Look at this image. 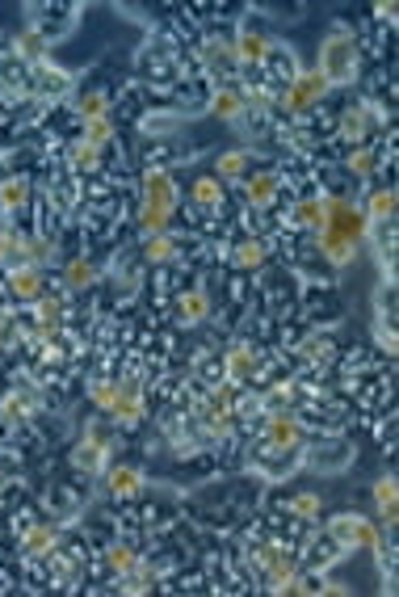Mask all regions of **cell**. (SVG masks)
I'll return each instance as SVG.
<instances>
[{
    "label": "cell",
    "instance_id": "obj_1",
    "mask_svg": "<svg viewBox=\"0 0 399 597\" xmlns=\"http://www.w3.org/2000/svg\"><path fill=\"white\" fill-rule=\"evenodd\" d=\"M320 77L332 89H353L361 77V51H358V30L349 21H332L328 34L320 39V56H316Z\"/></svg>",
    "mask_w": 399,
    "mask_h": 597
},
{
    "label": "cell",
    "instance_id": "obj_2",
    "mask_svg": "<svg viewBox=\"0 0 399 597\" xmlns=\"http://www.w3.org/2000/svg\"><path fill=\"white\" fill-rule=\"evenodd\" d=\"M148 462L139 459H114L101 476H97V501L101 505H134L143 492H148Z\"/></svg>",
    "mask_w": 399,
    "mask_h": 597
},
{
    "label": "cell",
    "instance_id": "obj_3",
    "mask_svg": "<svg viewBox=\"0 0 399 597\" xmlns=\"http://www.w3.org/2000/svg\"><path fill=\"white\" fill-rule=\"evenodd\" d=\"M358 462V442L349 434H320V438H307L303 446V471L316 476H337L349 471Z\"/></svg>",
    "mask_w": 399,
    "mask_h": 597
},
{
    "label": "cell",
    "instance_id": "obj_4",
    "mask_svg": "<svg viewBox=\"0 0 399 597\" xmlns=\"http://www.w3.org/2000/svg\"><path fill=\"white\" fill-rule=\"evenodd\" d=\"M77 89H80V72L68 68V63H59L56 56L30 68V97L42 101V106H68L77 97Z\"/></svg>",
    "mask_w": 399,
    "mask_h": 597
},
{
    "label": "cell",
    "instance_id": "obj_5",
    "mask_svg": "<svg viewBox=\"0 0 399 597\" xmlns=\"http://www.w3.org/2000/svg\"><path fill=\"white\" fill-rule=\"evenodd\" d=\"M328 97H332V84H328V80L320 77V68L311 63V68H303V72L282 89L278 110H282L286 118H307V115H316L320 106H328Z\"/></svg>",
    "mask_w": 399,
    "mask_h": 597
},
{
    "label": "cell",
    "instance_id": "obj_6",
    "mask_svg": "<svg viewBox=\"0 0 399 597\" xmlns=\"http://www.w3.org/2000/svg\"><path fill=\"white\" fill-rule=\"evenodd\" d=\"M320 526L332 535V539L341 543L345 551L353 556V551H370L375 539L382 535V526L370 514H361V509H337V514H323Z\"/></svg>",
    "mask_w": 399,
    "mask_h": 597
},
{
    "label": "cell",
    "instance_id": "obj_7",
    "mask_svg": "<svg viewBox=\"0 0 399 597\" xmlns=\"http://www.w3.org/2000/svg\"><path fill=\"white\" fill-rule=\"evenodd\" d=\"M47 412V391L39 384H4L0 387V425L21 429L34 425Z\"/></svg>",
    "mask_w": 399,
    "mask_h": 597
},
{
    "label": "cell",
    "instance_id": "obj_8",
    "mask_svg": "<svg viewBox=\"0 0 399 597\" xmlns=\"http://www.w3.org/2000/svg\"><path fill=\"white\" fill-rule=\"evenodd\" d=\"M21 13H26V30L42 34L51 47L63 42V39H72L80 18H84V9H80V4H26Z\"/></svg>",
    "mask_w": 399,
    "mask_h": 597
},
{
    "label": "cell",
    "instance_id": "obj_9",
    "mask_svg": "<svg viewBox=\"0 0 399 597\" xmlns=\"http://www.w3.org/2000/svg\"><path fill=\"white\" fill-rule=\"evenodd\" d=\"M311 249L320 257L323 266L332 273H345L353 270L361 261V236H349V231H337V228H323L320 236H311Z\"/></svg>",
    "mask_w": 399,
    "mask_h": 597
},
{
    "label": "cell",
    "instance_id": "obj_10",
    "mask_svg": "<svg viewBox=\"0 0 399 597\" xmlns=\"http://www.w3.org/2000/svg\"><path fill=\"white\" fill-rule=\"evenodd\" d=\"M56 282L63 295H72V299H80V295H93L101 282H106V266L97 261L93 252H80V257H63V266L56 270Z\"/></svg>",
    "mask_w": 399,
    "mask_h": 597
},
{
    "label": "cell",
    "instance_id": "obj_11",
    "mask_svg": "<svg viewBox=\"0 0 399 597\" xmlns=\"http://www.w3.org/2000/svg\"><path fill=\"white\" fill-rule=\"evenodd\" d=\"M134 198L139 207H156V211H177L181 207V186L169 169H139L134 177Z\"/></svg>",
    "mask_w": 399,
    "mask_h": 597
},
{
    "label": "cell",
    "instance_id": "obj_12",
    "mask_svg": "<svg viewBox=\"0 0 399 597\" xmlns=\"http://www.w3.org/2000/svg\"><path fill=\"white\" fill-rule=\"evenodd\" d=\"M228 270H236V273L273 270V245H269V231H261V236H231Z\"/></svg>",
    "mask_w": 399,
    "mask_h": 597
},
{
    "label": "cell",
    "instance_id": "obj_13",
    "mask_svg": "<svg viewBox=\"0 0 399 597\" xmlns=\"http://www.w3.org/2000/svg\"><path fill=\"white\" fill-rule=\"evenodd\" d=\"M345 559H349V551H345L341 543L332 539L323 526H316L311 539H307V547L299 551V568L311 573V577H323V573H337Z\"/></svg>",
    "mask_w": 399,
    "mask_h": 597
},
{
    "label": "cell",
    "instance_id": "obj_14",
    "mask_svg": "<svg viewBox=\"0 0 399 597\" xmlns=\"http://www.w3.org/2000/svg\"><path fill=\"white\" fill-rule=\"evenodd\" d=\"M210 311H215V299H210L207 290H202V287H181L169 299L164 316H169L177 328H202L210 320Z\"/></svg>",
    "mask_w": 399,
    "mask_h": 597
},
{
    "label": "cell",
    "instance_id": "obj_15",
    "mask_svg": "<svg viewBox=\"0 0 399 597\" xmlns=\"http://www.w3.org/2000/svg\"><path fill=\"white\" fill-rule=\"evenodd\" d=\"M134 136L143 139V143H156V139H177V136H186V118L172 115L169 106L156 97L152 106H148L143 115L134 118Z\"/></svg>",
    "mask_w": 399,
    "mask_h": 597
},
{
    "label": "cell",
    "instance_id": "obj_16",
    "mask_svg": "<svg viewBox=\"0 0 399 597\" xmlns=\"http://www.w3.org/2000/svg\"><path fill=\"white\" fill-rule=\"evenodd\" d=\"M273 42L278 39L257 30V26H231V56H236L240 68H266Z\"/></svg>",
    "mask_w": 399,
    "mask_h": 597
},
{
    "label": "cell",
    "instance_id": "obj_17",
    "mask_svg": "<svg viewBox=\"0 0 399 597\" xmlns=\"http://www.w3.org/2000/svg\"><path fill=\"white\" fill-rule=\"evenodd\" d=\"M366 497H370L375 521H379L382 530H399V480H396V471H391V467H387L382 476L370 480Z\"/></svg>",
    "mask_w": 399,
    "mask_h": 597
},
{
    "label": "cell",
    "instance_id": "obj_18",
    "mask_svg": "<svg viewBox=\"0 0 399 597\" xmlns=\"http://www.w3.org/2000/svg\"><path fill=\"white\" fill-rule=\"evenodd\" d=\"M34 193H39V186L26 169L0 173V219H21L26 207L34 202Z\"/></svg>",
    "mask_w": 399,
    "mask_h": 597
},
{
    "label": "cell",
    "instance_id": "obj_19",
    "mask_svg": "<svg viewBox=\"0 0 399 597\" xmlns=\"http://www.w3.org/2000/svg\"><path fill=\"white\" fill-rule=\"evenodd\" d=\"M68 115L77 118V127L80 122H93V118H110L114 115V93H110V84H80L77 97L68 101Z\"/></svg>",
    "mask_w": 399,
    "mask_h": 597
},
{
    "label": "cell",
    "instance_id": "obj_20",
    "mask_svg": "<svg viewBox=\"0 0 399 597\" xmlns=\"http://www.w3.org/2000/svg\"><path fill=\"white\" fill-rule=\"evenodd\" d=\"M4 287H9L13 308H30V304H39L47 295V270H39V266H13V270H4Z\"/></svg>",
    "mask_w": 399,
    "mask_h": 597
},
{
    "label": "cell",
    "instance_id": "obj_21",
    "mask_svg": "<svg viewBox=\"0 0 399 597\" xmlns=\"http://www.w3.org/2000/svg\"><path fill=\"white\" fill-rule=\"evenodd\" d=\"M219 354H223V375H228L231 384H248V375H252L257 358H261V346L252 337H245V332H236Z\"/></svg>",
    "mask_w": 399,
    "mask_h": 597
},
{
    "label": "cell",
    "instance_id": "obj_22",
    "mask_svg": "<svg viewBox=\"0 0 399 597\" xmlns=\"http://www.w3.org/2000/svg\"><path fill=\"white\" fill-rule=\"evenodd\" d=\"M261 438H266L269 446H278V450H290V446H307V429H303V421H299V412L286 408V412H266Z\"/></svg>",
    "mask_w": 399,
    "mask_h": 597
},
{
    "label": "cell",
    "instance_id": "obj_23",
    "mask_svg": "<svg viewBox=\"0 0 399 597\" xmlns=\"http://www.w3.org/2000/svg\"><path fill=\"white\" fill-rule=\"evenodd\" d=\"M181 202H190L198 215H219L228 202V186L215 173H198L190 181V190H181Z\"/></svg>",
    "mask_w": 399,
    "mask_h": 597
},
{
    "label": "cell",
    "instance_id": "obj_24",
    "mask_svg": "<svg viewBox=\"0 0 399 597\" xmlns=\"http://www.w3.org/2000/svg\"><path fill=\"white\" fill-rule=\"evenodd\" d=\"M63 543V526L51 518H39L26 535L18 539V559H47Z\"/></svg>",
    "mask_w": 399,
    "mask_h": 597
},
{
    "label": "cell",
    "instance_id": "obj_25",
    "mask_svg": "<svg viewBox=\"0 0 399 597\" xmlns=\"http://www.w3.org/2000/svg\"><path fill=\"white\" fill-rule=\"evenodd\" d=\"M303 72V59H299V51L290 47V42H273V51H269L266 59V80H269V89L282 97V89L290 84V80Z\"/></svg>",
    "mask_w": 399,
    "mask_h": 597
},
{
    "label": "cell",
    "instance_id": "obj_26",
    "mask_svg": "<svg viewBox=\"0 0 399 597\" xmlns=\"http://www.w3.org/2000/svg\"><path fill=\"white\" fill-rule=\"evenodd\" d=\"M290 228L299 231V236H320V231L328 228V202H323V193L295 198V207H290Z\"/></svg>",
    "mask_w": 399,
    "mask_h": 597
},
{
    "label": "cell",
    "instance_id": "obj_27",
    "mask_svg": "<svg viewBox=\"0 0 399 597\" xmlns=\"http://www.w3.org/2000/svg\"><path fill=\"white\" fill-rule=\"evenodd\" d=\"M106 421L114 425L118 434H134L139 425H148L152 417H148V396L139 391V396H131V391H122L114 400V408L106 412Z\"/></svg>",
    "mask_w": 399,
    "mask_h": 597
},
{
    "label": "cell",
    "instance_id": "obj_28",
    "mask_svg": "<svg viewBox=\"0 0 399 597\" xmlns=\"http://www.w3.org/2000/svg\"><path fill=\"white\" fill-rule=\"evenodd\" d=\"M358 211L366 223H375V219H396V211H399L396 186H366V190L358 193Z\"/></svg>",
    "mask_w": 399,
    "mask_h": 597
},
{
    "label": "cell",
    "instance_id": "obj_29",
    "mask_svg": "<svg viewBox=\"0 0 399 597\" xmlns=\"http://www.w3.org/2000/svg\"><path fill=\"white\" fill-rule=\"evenodd\" d=\"M245 93H240V84H219V89H210V106L207 115L215 122H223V127H236L240 118H245Z\"/></svg>",
    "mask_w": 399,
    "mask_h": 597
},
{
    "label": "cell",
    "instance_id": "obj_30",
    "mask_svg": "<svg viewBox=\"0 0 399 597\" xmlns=\"http://www.w3.org/2000/svg\"><path fill=\"white\" fill-rule=\"evenodd\" d=\"M252 165H257V160H252V152L236 143V148H223V152H215V169H210V173L219 177V181H223V186L231 190V186H240V181L252 173Z\"/></svg>",
    "mask_w": 399,
    "mask_h": 597
},
{
    "label": "cell",
    "instance_id": "obj_31",
    "mask_svg": "<svg viewBox=\"0 0 399 597\" xmlns=\"http://www.w3.org/2000/svg\"><path fill=\"white\" fill-rule=\"evenodd\" d=\"M26 266L59 270V266H63V245H59V236H47V231H26Z\"/></svg>",
    "mask_w": 399,
    "mask_h": 597
},
{
    "label": "cell",
    "instance_id": "obj_32",
    "mask_svg": "<svg viewBox=\"0 0 399 597\" xmlns=\"http://www.w3.org/2000/svg\"><path fill=\"white\" fill-rule=\"evenodd\" d=\"M51 51H56V47L42 39V34H34V30H26V26L9 34V56H18L26 68H34V63H42V59H51Z\"/></svg>",
    "mask_w": 399,
    "mask_h": 597
},
{
    "label": "cell",
    "instance_id": "obj_33",
    "mask_svg": "<svg viewBox=\"0 0 399 597\" xmlns=\"http://www.w3.org/2000/svg\"><path fill=\"white\" fill-rule=\"evenodd\" d=\"M269 509H278V514L299 518V521H320L323 518V497L320 492H290V497L269 501Z\"/></svg>",
    "mask_w": 399,
    "mask_h": 597
},
{
    "label": "cell",
    "instance_id": "obj_34",
    "mask_svg": "<svg viewBox=\"0 0 399 597\" xmlns=\"http://www.w3.org/2000/svg\"><path fill=\"white\" fill-rule=\"evenodd\" d=\"M134 245H139V257H143L148 270H160V266H172V261H177V236H172V231L143 236V240H134Z\"/></svg>",
    "mask_w": 399,
    "mask_h": 597
},
{
    "label": "cell",
    "instance_id": "obj_35",
    "mask_svg": "<svg viewBox=\"0 0 399 597\" xmlns=\"http://www.w3.org/2000/svg\"><path fill=\"white\" fill-rule=\"evenodd\" d=\"M68 169L77 177H97L101 173V148L84 143L80 136L68 139Z\"/></svg>",
    "mask_w": 399,
    "mask_h": 597
},
{
    "label": "cell",
    "instance_id": "obj_36",
    "mask_svg": "<svg viewBox=\"0 0 399 597\" xmlns=\"http://www.w3.org/2000/svg\"><path fill=\"white\" fill-rule=\"evenodd\" d=\"M261 396H266V412H286V408L299 405V384H295V375H282L269 387H261Z\"/></svg>",
    "mask_w": 399,
    "mask_h": 597
},
{
    "label": "cell",
    "instance_id": "obj_37",
    "mask_svg": "<svg viewBox=\"0 0 399 597\" xmlns=\"http://www.w3.org/2000/svg\"><path fill=\"white\" fill-rule=\"evenodd\" d=\"M118 396H122L118 379H84V400H89V408H93V412H101V417L114 408Z\"/></svg>",
    "mask_w": 399,
    "mask_h": 597
},
{
    "label": "cell",
    "instance_id": "obj_38",
    "mask_svg": "<svg viewBox=\"0 0 399 597\" xmlns=\"http://www.w3.org/2000/svg\"><path fill=\"white\" fill-rule=\"evenodd\" d=\"M77 136L84 139V143H93V148H110V143H114L122 131H118L114 118H93V122H80Z\"/></svg>",
    "mask_w": 399,
    "mask_h": 597
},
{
    "label": "cell",
    "instance_id": "obj_39",
    "mask_svg": "<svg viewBox=\"0 0 399 597\" xmlns=\"http://www.w3.org/2000/svg\"><path fill=\"white\" fill-rule=\"evenodd\" d=\"M18 341H21L18 316H13V308H0V358L18 354Z\"/></svg>",
    "mask_w": 399,
    "mask_h": 597
},
{
    "label": "cell",
    "instance_id": "obj_40",
    "mask_svg": "<svg viewBox=\"0 0 399 597\" xmlns=\"http://www.w3.org/2000/svg\"><path fill=\"white\" fill-rule=\"evenodd\" d=\"M26 236V223L21 219H0V273L9 266V249H13V240Z\"/></svg>",
    "mask_w": 399,
    "mask_h": 597
}]
</instances>
